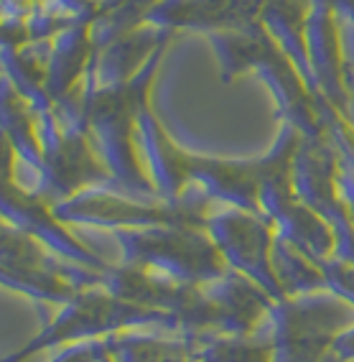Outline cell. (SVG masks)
Returning <instances> with one entry per match:
<instances>
[{"mask_svg": "<svg viewBox=\"0 0 354 362\" xmlns=\"http://www.w3.org/2000/svg\"><path fill=\"white\" fill-rule=\"evenodd\" d=\"M212 39L222 57L227 82L242 71L255 69L276 92L285 123L293 125L309 141L331 138L326 115H324L326 100L311 87L296 62L285 54L283 46L278 44L276 36L260 21L252 26L237 28V31L214 33Z\"/></svg>", "mask_w": 354, "mask_h": 362, "instance_id": "6da1fadb", "label": "cell"}, {"mask_svg": "<svg viewBox=\"0 0 354 362\" xmlns=\"http://www.w3.org/2000/svg\"><path fill=\"white\" fill-rule=\"evenodd\" d=\"M352 324V301L324 288L273 301L263 332L273 342V362H321Z\"/></svg>", "mask_w": 354, "mask_h": 362, "instance_id": "7a4b0ae2", "label": "cell"}, {"mask_svg": "<svg viewBox=\"0 0 354 362\" xmlns=\"http://www.w3.org/2000/svg\"><path fill=\"white\" fill-rule=\"evenodd\" d=\"M125 263L161 273L181 284H212L232 271L206 227H148L117 233Z\"/></svg>", "mask_w": 354, "mask_h": 362, "instance_id": "3957f363", "label": "cell"}, {"mask_svg": "<svg viewBox=\"0 0 354 362\" xmlns=\"http://www.w3.org/2000/svg\"><path fill=\"white\" fill-rule=\"evenodd\" d=\"M206 233L212 235L232 271L258 284L273 301H283L288 296L273 265L276 227L265 214H252L237 207L227 209L206 220Z\"/></svg>", "mask_w": 354, "mask_h": 362, "instance_id": "277c9868", "label": "cell"}, {"mask_svg": "<svg viewBox=\"0 0 354 362\" xmlns=\"http://www.w3.org/2000/svg\"><path fill=\"white\" fill-rule=\"evenodd\" d=\"M341 13L329 0H314L309 16V62L314 90L334 110L352 112V74L341 31Z\"/></svg>", "mask_w": 354, "mask_h": 362, "instance_id": "5b68a950", "label": "cell"}, {"mask_svg": "<svg viewBox=\"0 0 354 362\" xmlns=\"http://www.w3.org/2000/svg\"><path fill=\"white\" fill-rule=\"evenodd\" d=\"M263 332V327H260ZM206 362H273V342L265 334H204Z\"/></svg>", "mask_w": 354, "mask_h": 362, "instance_id": "8992f818", "label": "cell"}, {"mask_svg": "<svg viewBox=\"0 0 354 362\" xmlns=\"http://www.w3.org/2000/svg\"><path fill=\"white\" fill-rule=\"evenodd\" d=\"M321 362H344V360H341V357H339V355H336L334 349H331V352H329V355H326V357H324V360H321Z\"/></svg>", "mask_w": 354, "mask_h": 362, "instance_id": "52a82bcc", "label": "cell"}]
</instances>
